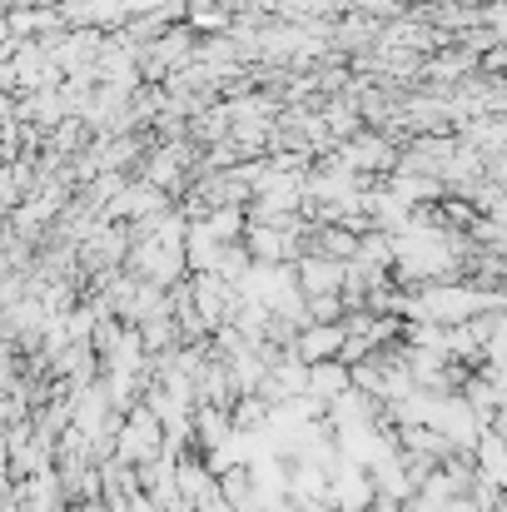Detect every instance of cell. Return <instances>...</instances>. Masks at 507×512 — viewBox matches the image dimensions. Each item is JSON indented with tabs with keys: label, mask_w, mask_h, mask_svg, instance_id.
<instances>
[{
	"label": "cell",
	"mask_w": 507,
	"mask_h": 512,
	"mask_svg": "<svg viewBox=\"0 0 507 512\" xmlns=\"http://www.w3.org/2000/svg\"><path fill=\"white\" fill-rule=\"evenodd\" d=\"M299 284H304L309 299L343 294V289H348V264H343V259H329V254H304V259H299Z\"/></svg>",
	"instance_id": "6da1fadb"
},
{
	"label": "cell",
	"mask_w": 507,
	"mask_h": 512,
	"mask_svg": "<svg viewBox=\"0 0 507 512\" xmlns=\"http://www.w3.org/2000/svg\"><path fill=\"white\" fill-rule=\"evenodd\" d=\"M348 388H353V373H348L343 358H334V363H314V368H309V393H314L319 403H334V398H343Z\"/></svg>",
	"instance_id": "277c9868"
},
{
	"label": "cell",
	"mask_w": 507,
	"mask_h": 512,
	"mask_svg": "<svg viewBox=\"0 0 507 512\" xmlns=\"http://www.w3.org/2000/svg\"><path fill=\"white\" fill-rule=\"evenodd\" d=\"M473 468H478L483 483H493L507 498V438L503 433H493V428L483 433V443H478V453H473Z\"/></svg>",
	"instance_id": "3957f363"
},
{
	"label": "cell",
	"mask_w": 507,
	"mask_h": 512,
	"mask_svg": "<svg viewBox=\"0 0 507 512\" xmlns=\"http://www.w3.org/2000/svg\"><path fill=\"white\" fill-rule=\"evenodd\" d=\"M179 160H184V150H179V145H169V150H160V155L150 160V170H145V179H150V184H160V189H169V184L179 179Z\"/></svg>",
	"instance_id": "5b68a950"
},
{
	"label": "cell",
	"mask_w": 507,
	"mask_h": 512,
	"mask_svg": "<svg viewBox=\"0 0 507 512\" xmlns=\"http://www.w3.org/2000/svg\"><path fill=\"white\" fill-rule=\"evenodd\" d=\"M309 368L314 363H334L343 358V348H348V324H309V329H299V339L289 343Z\"/></svg>",
	"instance_id": "7a4b0ae2"
}]
</instances>
